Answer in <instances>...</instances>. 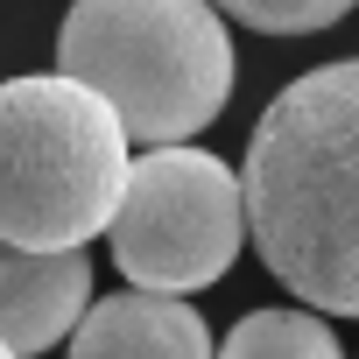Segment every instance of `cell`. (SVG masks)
<instances>
[{
  "mask_svg": "<svg viewBox=\"0 0 359 359\" xmlns=\"http://www.w3.org/2000/svg\"><path fill=\"white\" fill-rule=\"evenodd\" d=\"M240 184L268 275L324 317H359V57L268 99Z\"/></svg>",
  "mask_w": 359,
  "mask_h": 359,
  "instance_id": "cell-1",
  "label": "cell"
},
{
  "mask_svg": "<svg viewBox=\"0 0 359 359\" xmlns=\"http://www.w3.org/2000/svg\"><path fill=\"white\" fill-rule=\"evenodd\" d=\"M57 71L99 92L141 155L191 148L233 99V36L212 0H71Z\"/></svg>",
  "mask_w": 359,
  "mask_h": 359,
  "instance_id": "cell-2",
  "label": "cell"
},
{
  "mask_svg": "<svg viewBox=\"0 0 359 359\" xmlns=\"http://www.w3.org/2000/svg\"><path fill=\"white\" fill-rule=\"evenodd\" d=\"M134 141L99 92L64 71L0 85V240L29 254H85L113 233Z\"/></svg>",
  "mask_w": 359,
  "mask_h": 359,
  "instance_id": "cell-3",
  "label": "cell"
},
{
  "mask_svg": "<svg viewBox=\"0 0 359 359\" xmlns=\"http://www.w3.org/2000/svg\"><path fill=\"white\" fill-rule=\"evenodd\" d=\"M247 240V184L205 148H148L113 212V268L141 296L212 289Z\"/></svg>",
  "mask_w": 359,
  "mask_h": 359,
  "instance_id": "cell-4",
  "label": "cell"
},
{
  "mask_svg": "<svg viewBox=\"0 0 359 359\" xmlns=\"http://www.w3.org/2000/svg\"><path fill=\"white\" fill-rule=\"evenodd\" d=\"M85 310H92V261L85 254H29V247L0 240V345L15 359L71 345Z\"/></svg>",
  "mask_w": 359,
  "mask_h": 359,
  "instance_id": "cell-5",
  "label": "cell"
},
{
  "mask_svg": "<svg viewBox=\"0 0 359 359\" xmlns=\"http://www.w3.org/2000/svg\"><path fill=\"white\" fill-rule=\"evenodd\" d=\"M71 359H219L212 324L184 296H99L71 331Z\"/></svg>",
  "mask_w": 359,
  "mask_h": 359,
  "instance_id": "cell-6",
  "label": "cell"
},
{
  "mask_svg": "<svg viewBox=\"0 0 359 359\" xmlns=\"http://www.w3.org/2000/svg\"><path fill=\"white\" fill-rule=\"evenodd\" d=\"M219 359H345V352L317 310H247L219 338Z\"/></svg>",
  "mask_w": 359,
  "mask_h": 359,
  "instance_id": "cell-7",
  "label": "cell"
},
{
  "mask_svg": "<svg viewBox=\"0 0 359 359\" xmlns=\"http://www.w3.org/2000/svg\"><path fill=\"white\" fill-rule=\"evenodd\" d=\"M212 8L247 22V29H261V36H310V29L345 22L359 0H212Z\"/></svg>",
  "mask_w": 359,
  "mask_h": 359,
  "instance_id": "cell-8",
  "label": "cell"
},
{
  "mask_svg": "<svg viewBox=\"0 0 359 359\" xmlns=\"http://www.w3.org/2000/svg\"><path fill=\"white\" fill-rule=\"evenodd\" d=\"M0 359H15V352H8V345H0Z\"/></svg>",
  "mask_w": 359,
  "mask_h": 359,
  "instance_id": "cell-9",
  "label": "cell"
}]
</instances>
